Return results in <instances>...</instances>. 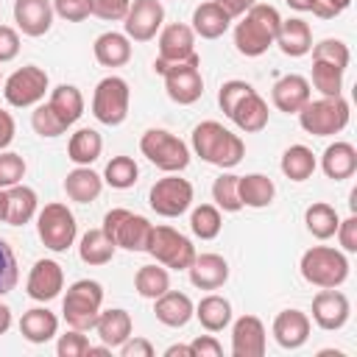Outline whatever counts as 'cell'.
Listing matches in <instances>:
<instances>
[{
    "instance_id": "obj_1",
    "label": "cell",
    "mask_w": 357,
    "mask_h": 357,
    "mask_svg": "<svg viewBox=\"0 0 357 357\" xmlns=\"http://www.w3.org/2000/svg\"><path fill=\"white\" fill-rule=\"evenodd\" d=\"M192 151L206 165H215L220 170H231L245 156V142L240 134L223 128L218 120H204L192 128Z\"/></svg>"
},
{
    "instance_id": "obj_2",
    "label": "cell",
    "mask_w": 357,
    "mask_h": 357,
    "mask_svg": "<svg viewBox=\"0 0 357 357\" xmlns=\"http://www.w3.org/2000/svg\"><path fill=\"white\" fill-rule=\"evenodd\" d=\"M279 22H282V17H279V11L273 6L254 3L243 14V20L234 25V47H237V53H243L248 59L262 56L273 45Z\"/></svg>"
},
{
    "instance_id": "obj_3",
    "label": "cell",
    "mask_w": 357,
    "mask_h": 357,
    "mask_svg": "<svg viewBox=\"0 0 357 357\" xmlns=\"http://www.w3.org/2000/svg\"><path fill=\"white\" fill-rule=\"evenodd\" d=\"M153 70L165 78L167 98L178 106H190L204 95V78H201V56L192 53L181 61H153Z\"/></svg>"
},
{
    "instance_id": "obj_4",
    "label": "cell",
    "mask_w": 357,
    "mask_h": 357,
    "mask_svg": "<svg viewBox=\"0 0 357 357\" xmlns=\"http://www.w3.org/2000/svg\"><path fill=\"white\" fill-rule=\"evenodd\" d=\"M100 307H103V284L95 279H78L67 287V296L61 301V315L70 329L89 332L95 329Z\"/></svg>"
},
{
    "instance_id": "obj_5",
    "label": "cell",
    "mask_w": 357,
    "mask_h": 357,
    "mask_svg": "<svg viewBox=\"0 0 357 357\" xmlns=\"http://www.w3.org/2000/svg\"><path fill=\"white\" fill-rule=\"evenodd\" d=\"M351 117V106L343 95L337 98H318V100H307L298 112V123L307 134L312 137H335L349 126Z\"/></svg>"
},
{
    "instance_id": "obj_6",
    "label": "cell",
    "mask_w": 357,
    "mask_h": 357,
    "mask_svg": "<svg viewBox=\"0 0 357 357\" xmlns=\"http://www.w3.org/2000/svg\"><path fill=\"white\" fill-rule=\"evenodd\" d=\"M301 276L315 287H340L349 279V259L332 245H312L301 254Z\"/></svg>"
},
{
    "instance_id": "obj_7",
    "label": "cell",
    "mask_w": 357,
    "mask_h": 357,
    "mask_svg": "<svg viewBox=\"0 0 357 357\" xmlns=\"http://www.w3.org/2000/svg\"><path fill=\"white\" fill-rule=\"evenodd\" d=\"M139 151L142 156L156 165L165 173H181L190 165V148L184 139H178L176 134L165 131V128H148L139 137Z\"/></svg>"
},
{
    "instance_id": "obj_8",
    "label": "cell",
    "mask_w": 357,
    "mask_h": 357,
    "mask_svg": "<svg viewBox=\"0 0 357 357\" xmlns=\"http://www.w3.org/2000/svg\"><path fill=\"white\" fill-rule=\"evenodd\" d=\"M106 237L117 245V248H126V251H148V243H151V231H153V223L142 215H134L123 206L117 209H109L103 215V226Z\"/></svg>"
},
{
    "instance_id": "obj_9",
    "label": "cell",
    "mask_w": 357,
    "mask_h": 357,
    "mask_svg": "<svg viewBox=\"0 0 357 357\" xmlns=\"http://www.w3.org/2000/svg\"><path fill=\"white\" fill-rule=\"evenodd\" d=\"M36 231L45 248L61 254L75 243L78 223H75V215L67 209V204H45L36 212Z\"/></svg>"
},
{
    "instance_id": "obj_10",
    "label": "cell",
    "mask_w": 357,
    "mask_h": 357,
    "mask_svg": "<svg viewBox=\"0 0 357 357\" xmlns=\"http://www.w3.org/2000/svg\"><path fill=\"white\" fill-rule=\"evenodd\" d=\"M128 103H131V89L128 81L120 75H106L98 81L92 92V114L103 126H120L128 117Z\"/></svg>"
},
{
    "instance_id": "obj_11",
    "label": "cell",
    "mask_w": 357,
    "mask_h": 357,
    "mask_svg": "<svg viewBox=\"0 0 357 357\" xmlns=\"http://www.w3.org/2000/svg\"><path fill=\"white\" fill-rule=\"evenodd\" d=\"M145 254H151L159 265L170 271H187L195 259V245L190 243V237H184L173 226H153Z\"/></svg>"
},
{
    "instance_id": "obj_12",
    "label": "cell",
    "mask_w": 357,
    "mask_h": 357,
    "mask_svg": "<svg viewBox=\"0 0 357 357\" xmlns=\"http://www.w3.org/2000/svg\"><path fill=\"white\" fill-rule=\"evenodd\" d=\"M50 86V78L42 67L36 64H25L20 70H14L6 84H3V98L8 106L14 109H28V106H36L45 100V92Z\"/></svg>"
},
{
    "instance_id": "obj_13",
    "label": "cell",
    "mask_w": 357,
    "mask_h": 357,
    "mask_svg": "<svg viewBox=\"0 0 357 357\" xmlns=\"http://www.w3.org/2000/svg\"><path fill=\"white\" fill-rule=\"evenodd\" d=\"M148 204L156 215L162 218H178L190 209L192 204V184L176 173H167L165 178H159L151 192H148Z\"/></svg>"
},
{
    "instance_id": "obj_14",
    "label": "cell",
    "mask_w": 357,
    "mask_h": 357,
    "mask_svg": "<svg viewBox=\"0 0 357 357\" xmlns=\"http://www.w3.org/2000/svg\"><path fill=\"white\" fill-rule=\"evenodd\" d=\"M165 22V8L159 0H131L123 17V33L131 42H151Z\"/></svg>"
},
{
    "instance_id": "obj_15",
    "label": "cell",
    "mask_w": 357,
    "mask_h": 357,
    "mask_svg": "<svg viewBox=\"0 0 357 357\" xmlns=\"http://www.w3.org/2000/svg\"><path fill=\"white\" fill-rule=\"evenodd\" d=\"M351 315V304L346 298V293H340L337 287H321V293H315L312 298V321L326 329V332H337L346 326Z\"/></svg>"
},
{
    "instance_id": "obj_16",
    "label": "cell",
    "mask_w": 357,
    "mask_h": 357,
    "mask_svg": "<svg viewBox=\"0 0 357 357\" xmlns=\"http://www.w3.org/2000/svg\"><path fill=\"white\" fill-rule=\"evenodd\" d=\"M64 290V271L56 259H36L28 282H25V293L33 301H53L59 293Z\"/></svg>"
},
{
    "instance_id": "obj_17",
    "label": "cell",
    "mask_w": 357,
    "mask_h": 357,
    "mask_svg": "<svg viewBox=\"0 0 357 357\" xmlns=\"http://www.w3.org/2000/svg\"><path fill=\"white\" fill-rule=\"evenodd\" d=\"M268 349L265 324L257 315H240L231 326V354L234 357H262Z\"/></svg>"
},
{
    "instance_id": "obj_18",
    "label": "cell",
    "mask_w": 357,
    "mask_h": 357,
    "mask_svg": "<svg viewBox=\"0 0 357 357\" xmlns=\"http://www.w3.org/2000/svg\"><path fill=\"white\" fill-rule=\"evenodd\" d=\"M310 315L301 312V310H282L276 318H273V340L282 346V349H301L307 340H310Z\"/></svg>"
},
{
    "instance_id": "obj_19",
    "label": "cell",
    "mask_w": 357,
    "mask_h": 357,
    "mask_svg": "<svg viewBox=\"0 0 357 357\" xmlns=\"http://www.w3.org/2000/svg\"><path fill=\"white\" fill-rule=\"evenodd\" d=\"M53 17L50 0H14V22L25 36H45L53 25Z\"/></svg>"
},
{
    "instance_id": "obj_20",
    "label": "cell",
    "mask_w": 357,
    "mask_h": 357,
    "mask_svg": "<svg viewBox=\"0 0 357 357\" xmlns=\"http://www.w3.org/2000/svg\"><path fill=\"white\" fill-rule=\"evenodd\" d=\"M312 98V89H310V81L298 73H290V75H282L273 89H271V100L279 112L284 114H298L301 106Z\"/></svg>"
},
{
    "instance_id": "obj_21",
    "label": "cell",
    "mask_w": 357,
    "mask_h": 357,
    "mask_svg": "<svg viewBox=\"0 0 357 357\" xmlns=\"http://www.w3.org/2000/svg\"><path fill=\"white\" fill-rule=\"evenodd\" d=\"M268 114H271V112H268L265 98H262L257 89H248L226 117H229L240 131L257 134V131H262V128L268 126Z\"/></svg>"
},
{
    "instance_id": "obj_22",
    "label": "cell",
    "mask_w": 357,
    "mask_h": 357,
    "mask_svg": "<svg viewBox=\"0 0 357 357\" xmlns=\"http://www.w3.org/2000/svg\"><path fill=\"white\" fill-rule=\"evenodd\" d=\"M187 273L198 290H218L229 279V262L220 254H195Z\"/></svg>"
},
{
    "instance_id": "obj_23",
    "label": "cell",
    "mask_w": 357,
    "mask_h": 357,
    "mask_svg": "<svg viewBox=\"0 0 357 357\" xmlns=\"http://www.w3.org/2000/svg\"><path fill=\"white\" fill-rule=\"evenodd\" d=\"M153 312H156V321L170 326V329H181L190 324L192 312H195V304L190 301L187 293H178V290H165L159 298H153Z\"/></svg>"
},
{
    "instance_id": "obj_24",
    "label": "cell",
    "mask_w": 357,
    "mask_h": 357,
    "mask_svg": "<svg viewBox=\"0 0 357 357\" xmlns=\"http://www.w3.org/2000/svg\"><path fill=\"white\" fill-rule=\"evenodd\" d=\"M273 45H279V50H282L284 56L301 59V56H307V53L312 50V31H310V25H307L301 17L282 20Z\"/></svg>"
},
{
    "instance_id": "obj_25",
    "label": "cell",
    "mask_w": 357,
    "mask_h": 357,
    "mask_svg": "<svg viewBox=\"0 0 357 357\" xmlns=\"http://www.w3.org/2000/svg\"><path fill=\"white\" fill-rule=\"evenodd\" d=\"M195 53V33L184 22H173L159 31V56L162 61H181Z\"/></svg>"
},
{
    "instance_id": "obj_26",
    "label": "cell",
    "mask_w": 357,
    "mask_h": 357,
    "mask_svg": "<svg viewBox=\"0 0 357 357\" xmlns=\"http://www.w3.org/2000/svg\"><path fill=\"white\" fill-rule=\"evenodd\" d=\"M321 170L332 181L351 178L357 173V148L351 142H343V139L326 145L324 153H321Z\"/></svg>"
},
{
    "instance_id": "obj_27",
    "label": "cell",
    "mask_w": 357,
    "mask_h": 357,
    "mask_svg": "<svg viewBox=\"0 0 357 357\" xmlns=\"http://www.w3.org/2000/svg\"><path fill=\"white\" fill-rule=\"evenodd\" d=\"M95 332H98V337H100L103 346L120 349V346L131 337L134 324H131V315H128L126 310H120V307H114V310H100V315H98V321H95Z\"/></svg>"
},
{
    "instance_id": "obj_28",
    "label": "cell",
    "mask_w": 357,
    "mask_h": 357,
    "mask_svg": "<svg viewBox=\"0 0 357 357\" xmlns=\"http://www.w3.org/2000/svg\"><path fill=\"white\" fill-rule=\"evenodd\" d=\"M92 53H95V61L100 67H123L131 61V39L126 33L106 31L95 39Z\"/></svg>"
},
{
    "instance_id": "obj_29",
    "label": "cell",
    "mask_w": 357,
    "mask_h": 357,
    "mask_svg": "<svg viewBox=\"0 0 357 357\" xmlns=\"http://www.w3.org/2000/svg\"><path fill=\"white\" fill-rule=\"evenodd\" d=\"M39 212V198L31 187L22 181L6 190V223L8 226H25Z\"/></svg>"
},
{
    "instance_id": "obj_30",
    "label": "cell",
    "mask_w": 357,
    "mask_h": 357,
    "mask_svg": "<svg viewBox=\"0 0 357 357\" xmlns=\"http://www.w3.org/2000/svg\"><path fill=\"white\" fill-rule=\"evenodd\" d=\"M103 190V176H98L92 167L75 165L64 178V192L75 204H92Z\"/></svg>"
},
{
    "instance_id": "obj_31",
    "label": "cell",
    "mask_w": 357,
    "mask_h": 357,
    "mask_svg": "<svg viewBox=\"0 0 357 357\" xmlns=\"http://www.w3.org/2000/svg\"><path fill=\"white\" fill-rule=\"evenodd\" d=\"M59 332V318L47 310V307H33L28 312H22L20 318V335L28 340V343H47L53 340Z\"/></svg>"
},
{
    "instance_id": "obj_32",
    "label": "cell",
    "mask_w": 357,
    "mask_h": 357,
    "mask_svg": "<svg viewBox=\"0 0 357 357\" xmlns=\"http://www.w3.org/2000/svg\"><path fill=\"white\" fill-rule=\"evenodd\" d=\"M229 25H231V17L215 0H209V3H201L192 11V25L190 28L201 39H218V36H223L229 31Z\"/></svg>"
},
{
    "instance_id": "obj_33",
    "label": "cell",
    "mask_w": 357,
    "mask_h": 357,
    "mask_svg": "<svg viewBox=\"0 0 357 357\" xmlns=\"http://www.w3.org/2000/svg\"><path fill=\"white\" fill-rule=\"evenodd\" d=\"M47 106L56 112V117L70 128L73 123H78V117L84 114V95L78 86L73 84H59L56 89H50Z\"/></svg>"
},
{
    "instance_id": "obj_34",
    "label": "cell",
    "mask_w": 357,
    "mask_h": 357,
    "mask_svg": "<svg viewBox=\"0 0 357 357\" xmlns=\"http://www.w3.org/2000/svg\"><path fill=\"white\" fill-rule=\"evenodd\" d=\"M237 192H240L243 206L265 209V206H271V201L276 195V184L262 173H248V176L237 178Z\"/></svg>"
},
{
    "instance_id": "obj_35",
    "label": "cell",
    "mask_w": 357,
    "mask_h": 357,
    "mask_svg": "<svg viewBox=\"0 0 357 357\" xmlns=\"http://www.w3.org/2000/svg\"><path fill=\"white\" fill-rule=\"evenodd\" d=\"M192 315L201 321V326L206 332H220L231 324V304H229V298H223L218 293H209L195 304Z\"/></svg>"
},
{
    "instance_id": "obj_36",
    "label": "cell",
    "mask_w": 357,
    "mask_h": 357,
    "mask_svg": "<svg viewBox=\"0 0 357 357\" xmlns=\"http://www.w3.org/2000/svg\"><path fill=\"white\" fill-rule=\"evenodd\" d=\"M100 151H103V137L95 128H78L67 142V159L81 167H89L100 156Z\"/></svg>"
},
{
    "instance_id": "obj_37",
    "label": "cell",
    "mask_w": 357,
    "mask_h": 357,
    "mask_svg": "<svg viewBox=\"0 0 357 357\" xmlns=\"http://www.w3.org/2000/svg\"><path fill=\"white\" fill-rule=\"evenodd\" d=\"M337 223H340V215H337V209H335L332 204L315 201V204H310L307 212H304V226H307V231H310L315 240H329V237H335Z\"/></svg>"
},
{
    "instance_id": "obj_38",
    "label": "cell",
    "mask_w": 357,
    "mask_h": 357,
    "mask_svg": "<svg viewBox=\"0 0 357 357\" xmlns=\"http://www.w3.org/2000/svg\"><path fill=\"white\" fill-rule=\"evenodd\" d=\"M282 173L290 178V181H307L318 162H315V153L307 148V145H290L284 153H282V162H279Z\"/></svg>"
},
{
    "instance_id": "obj_39",
    "label": "cell",
    "mask_w": 357,
    "mask_h": 357,
    "mask_svg": "<svg viewBox=\"0 0 357 357\" xmlns=\"http://www.w3.org/2000/svg\"><path fill=\"white\" fill-rule=\"evenodd\" d=\"M114 248H117V245L106 237L103 229H89V231L81 237V243H78V257H81V262H86V265H106V262H112Z\"/></svg>"
},
{
    "instance_id": "obj_40",
    "label": "cell",
    "mask_w": 357,
    "mask_h": 357,
    "mask_svg": "<svg viewBox=\"0 0 357 357\" xmlns=\"http://www.w3.org/2000/svg\"><path fill=\"white\" fill-rule=\"evenodd\" d=\"M134 287L142 298H159L165 290H170V273L165 265H142L134 273Z\"/></svg>"
},
{
    "instance_id": "obj_41",
    "label": "cell",
    "mask_w": 357,
    "mask_h": 357,
    "mask_svg": "<svg viewBox=\"0 0 357 357\" xmlns=\"http://www.w3.org/2000/svg\"><path fill=\"white\" fill-rule=\"evenodd\" d=\"M139 178V167L131 156H112L106 162V170H103V181L114 190H128L134 187Z\"/></svg>"
},
{
    "instance_id": "obj_42",
    "label": "cell",
    "mask_w": 357,
    "mask_h": 357,
    "mask_svg": "<svg viewBox=\"0 0 357 357\" xmlns=\"http://www.w3.org/2000/svg\"><path fill=\"white\" fill-rule=\"evenodd\" d=\"M190 229L195 237L201 240H215L223 229V218H220V209L215 204H201L192 209L190 215Z\"/></svg>"
},
{
    "instance_id": "obj_43",
    "label": "cell",
    "mask_w": 357,
    "mask_h": 357,
    "mask_svg": "<svg viewBox=\"0 0 357 357\" xmlns=\"http://www.w3.org/2000/svg\"><path fill=\"white\" fill-rule=\"evenodd\" d=\"M343 73L340 67L335 64H326V61H315L312 59V86L324 95V98H337L343 95Z\"/></svg>"
},
{
    "instance_id": "obj_44",
    "label": "cell",
    "mask_w": 357,
    "mask_h": 357,
    "mask_svg": "<svg viewBox=\"0 0 357 357\" xmlns=\"http://www.w3.org/2000/svg\"><path fill=\"white\" fill-rule=\"evenodd\" d=\"M237 178L234 173H220L212 184V201L218 209L223 212H240L243 209V201H240V192H237Z\"/></svg>"
},
{
    "instance_id": "obj_45",
    "label": "cell",
    "mask_w": 357,
    "mask_h": 357,
    "mask_svg": "<svg viewBox=\"0 0 357 357\" xmlns=\"http://www.w3.org/2000/svg\"><path fill=\"white\" fill-rule=\"evenodd\" d=\"M312 59L346 70L351 61V53H349V45L343 39H321L318 45H312Z\"/></svg>"
},
{
    "instance_id": "obj_46",
    "label": "cell",
    "mask_w": 357,
    "mask_h": 357,
    "mask_svg": "<svg viewBox=\"0 0 357 357\" xmlns=\"http://www.w3.org/2000/svg\"><path fill=\"white\" fill-rule=\"evenodd\" d=\"M31 126H33V131L39 137H47V139H53V137H59V134L67 131V126L56 117V112L47 103H36V109L31 114Z\"/></svg>"
},
{
    "instance_id": "obj_47",
    "label": "cell",
    "mask_w": 357,
    "mask_h": 357,
    "mask_svg": "<svg viewBox=\"0 0 357 357\" xmlns=\"http://www.w3.org/2000/svg\"><path fill=\"white\" fill-rule=\"evenodd\" d=\"M17 279H20V265H17L14 248L0 237V296L11 293L17 287Z\"/></svg>"
},
{
    "instance_id": "obj_48",
    "label": "cell",
    "mask_w": 357,
    "mask_h": 357,
    "mask_svg": "<svg viewBox=\"0 0 357 357\" xmlns=\"http://www.w3.org/2000/svg\"><path fill=\"white\" fill-rule=\"evenodd\" d=\"M25 159L14 151H0V187L8 190L25 178Z\"/></svg>"
},
{
    "instance_id": "obj_49",
    "label": "cell",
    "mask_w": 357,
    "mask_h": 357,
    "mask_svg": "<svg viewBox=\"0 0 357 357\" xmlns=\"http://www.w3.org/2000/svg\"><path fill=\"white\" fill-rule=\"evenodd\" d=\"M89 349V340L81 329H70L64 335H59V343H56V354L59 357H84Z\"/></svg>"
},
{
    "instance_id": "obj_50",
    "label": "cell",
    "mask_w": 357,
    "mask_h": 357,
    "mask_svg": "<svg viewBox=\"0 0 357 357\" xmlns=\"http://www.w3.org/2000/svg\"><path fill=\"white\" fill-rule=\"evenodd\" d=\"M50 3H53V14H59L67 22H84L92 14L89 0H50Z\"/></svg>"
},
{
    "instance_id": "obj_51",
    "label": "cell",
    "mask_w": 357,
    "mask_h": 357,
    "mask_svg": "<svg viewBox=\"0 0 357 357\" xmlns=\"http://www.w3.org/2000/svg\"><path fill=\"white\" fill-rule=\"evenodd\" d=\"M248 89H254L248 81H240V78H231V81H226V84L218 89V103H220L223 114H229V112L237 106V100H240V98H243Z\"/></svg>"
},
{
    "instance_id": "obj_52",
    "label": "cell",
    "mask_w": 357,
    "mask_h": 357,
    "mask_svg": "<svg viewBox=\"0 0 357 357\" xmlns=\"http://www.w3.org/2000/svg\"><path fill=\"white\" fill-rule=\"evenodd\" d=\"M92 3V14L98 20H106V22H117L126 17L131 0H89Z\"/></svg>"
},
{
    "instance_id": "obj_53",
    "label": "cell",
    "mask_w": 357,
    "mask_h": 357,
    "mask_svg": "<svg viewBox=\"0 0 357 357\" xmlns=\"http://www.w3.org/2000/svg\"><path fill=\"white\" fill-rule=\"evenodd\" d=\"M337 243L346 254H354L357 251V215H349L346 220L337 223Z\"/></svg>"
},
{
    "instance_id": "obj_54",
    "label": "cell",
    "mask_w": 357,
    "mask_h": 357,
    "mask_svg": "<svg viewBox=\"0 0 357 357\" xmlns=\"http://www.w3.org/2000/svg\"><path fill=\"white\" fill-rule=\"evenodd\" d=\"M190 351H192V357H220L223 346L215 335H198L190 340Z\"/></svg>"
},
{
    "instance_id": "obj_55",
    "label": "cell",
    "mask_w": 357,
    "mask_h": 357,
    "mask_svg": "<svg viewBox=\"0 0 357 357\" xmlns=\"http://www.w3.org/2000/svg\"><path fill=\"white\" fill-rule=\"evenodd\" d=\"M20 53V33L11 25H0V64L17 59Z\"/></svg>"
},
{
    "instance_id": "obj_56",
    "label": "cell",
    "mask_w": 357,
    "mask_h": 357,
    "mask_svg": "<svg viewBox=\"0 0 357 357\" xmlns=\"http://www.w3.org/2000/svg\"><path fill=\"white\" fill-rule=\"evenodd\" d=\"M120 354H123V357H153V346H151V340L131 335V337L120 346Z\"/></svg>"
},
{
    "instance_id": "obj_57",
    "label": "cell",
    "mask_w": 357,
    "mask_h": 357,
    "mask_svg": "<svg viewBox=\"0 0 357 357\" xmlns=\"http://www.w3.org/2000/svg\"><path fill=\"white\" fill-rule=\"evenodd\" d=\"M351 6V0H318V6H315V17H321V20H335L337 14H343L346 8Z\"/></svg>"
},
{
    "instance_id": "obj_58",
    "label": "cell",
    "mask_w": 357,
    "mask_h": 357,
    "mask_svg": "<svg viewBox=\"0 0 357 357\" xmlns=\"http://www.w3.org/2000/svg\"><path fill=\"white\" fill-rule=\"evenodd\" d=\"M14 134H17V123H14V117H11V112H6V109H0V151H6V148L11 145V139H14Z\"/></svg>"
},
{
    "instance_id": "obj_59",
    "label": "cell",
    "mask_w": 357,
    "mask_h": 357,
    "mask_svg": "<svg viewBox=\"0 0 357 357\" xmlns=\"http://www.w3.org/2000/svg\"><path fill=\"white\" fill-rule=\"evenodd\" d=\"M215 3H218V6H220V8L234 20V17H243V14H245L257 0H215Z\"/></svg>"
},
{
    "instance_id": "obj_60",
    "label": "cell",
    "mask_w": 357,
    "mask_h": 357,
    "mask_svg": "<svg viewBox=\"0 0 357 357\" xmlns=\"http://www.w3.org/2000/svg\"><path fill=\"white\" fill-rule=\"evenodd\" d=\"M192 357V351H190V343L187 346H181V343H173V346H167L165 349V357Z\"/></svg>"
},
{
    "instance_id": "obj_61",
    "label": "cell",
    "mask_w": 357,
    "mask_h": 357,
    "mask_svg": "<svg viewBox=\"0 0 357 357\" xmlns=\"http://www.w3.org/2000/svg\"><path fill=\"white\" fill-rule=\"evenodd\" d=\"M284 3L296 11H315V6H318V0H284Z\"/></svg>"
},
{
    "instance_id": "obj_62",
    "label": "cell",
    "mask_w": 357,
    "mask_h": 357,
    "mask_svg": "<svg viewBox=\"0 0 357 357\" xmlns=\"http://www.w3.org/2000/svg\"><path fill=\"white\" fill-rule=\"evenodd\" d=\"M11 329V310L8 304H0V335H6Z\"/></svg>"
},
{
    "instance_id": "obj_63",
    "label": "cell",
    "mask_w": 357,
    "mask_h": 357,
    "mask_svg": "<svg viewBox=\"0 0 357 357\" xmlns=\"http://www.w3.org/2000/svg\"><path fill=\"white\" fill-rule=\"evenodd\" d=\"M0 220H6V190L0 187Z\"/></svg>"
},
{
    "instance_id": "obj_64",
    "label": "cell",
    "mask_w": 357,
    "mask_h": 357,
    "mask_svg": "<svg viewBox=\"0 0 357 357\" xmlns=\"http://www.w3.org/2000/svg\"><path fill=\"white\" fill-rule=\"evenodd\" d=\"M0 84H3V78H0Z\"/></svg>"
}]
</instances>
